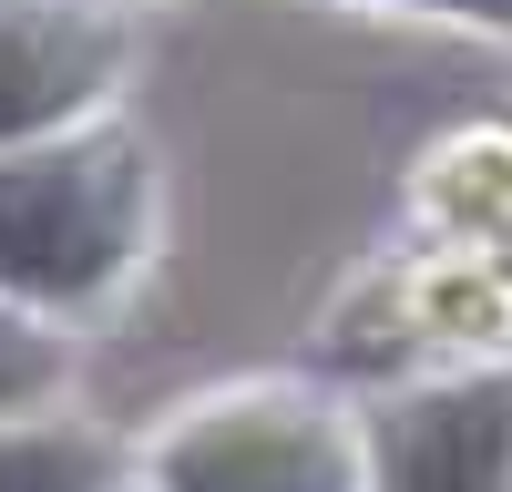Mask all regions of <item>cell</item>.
Wrapping results in <instances>:
<instances>
[{
  "label": "cell",
  "mask_w": 512,
  "mask_h": 492,
  "mask_svg": "<svg viewBox=\"0 0 512 492\" xmlns=\"http://www.w3.org/2000/svg\"><path fill=\"white\" fill-rule=\"evenodd\" d=\"M144 144L123 134H52L0 154V298L11 308H82L144 246Z\"/></svg>",
  "instance_id": "obj_1"
},
{
  "label": "cell",
  "mask_w": 512,
  "mask_h": 492,
  "mask_svg": "<svg viewBox=\"0 0 512 492\" xmlns=\"http://www.w3.org/2000/svg\"><path fill=\"white\" fill-rule=\"evenodd\" d=\"M164 492H349V441L308 400H226L164 441Z\"/></svg>",
  "instance_id": "obj_2"
},
{
  "label": "cell",
  "mask_w": 512,
  "mask_h": 492,
  "mask_svg": "<svg viewBox=\"0 0 512 492\" xmlns=\"http://www.w3.org/2000/svg\"><path fill=\"white\" fill-rule=\"evenodd\" d=\"M123 41L82 0H0V154L52 144L72 113L103 103Z\"/></svg>",
  "instance_id": "obj_3"
},
{
  "label": "cell",
  "mask_w": 512,
  "mask_h": 492,
  "mask_svg": "<svg viewBox=\"0 0 512 492\" xmlns=\"http://www.w3.org/2000/svg\"><path fill=\"white\" fill-rule=\"evenodd\" d=\"M379 482L390 492H502L512 482V380L431 390L390 410L379 431Z\"/></svg>",
  "instance_id": "obj_4"
},
{
  "label": "cell",
  "mask_w": 512,
  "mask_h": 492,
  "mask_svg": "<svg viewBox=\"0 0 512 492\" xmlns=\"http://www.w3.org/2000/svg\"><path fill=\"white\" fill-rule=\"evenodd\" d=\"M103 441L93 431H62V421H41V431H0V492H103Z\"/></svg>",
  "instance_id": "obj_5"
},
{
  "label": "cell",
  "mask_w": 512,
  "mask_h": 492,
  "mask_svg": "<svg viewBox=\"0 0 512 492\" xmlns=\"http://www.w3.org/2000/svg\"><path fill=\"white\" fill-rule=\"evenodd\" d=\"M52 390H62V339L31 308L0 298V421H11V410H41Z\"/></svg>",
  "instance_id": "obj_6"
},
{
  "label": "cell",
  "mask_w": 512,
  "mask_h": 492,
  "mask_svg": "<svg viewBox=\"0 0 512 492\" xmlns=\"http://www.w3.org/2000/svg\"><path fill=\"white\" fill-rule=\"evenodd\" d=\"M420 11H472V21H512V0H420Z\"/></svg>",
  "instance_id": "obj_7"
}]
</instances>
